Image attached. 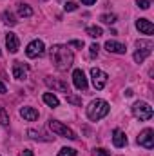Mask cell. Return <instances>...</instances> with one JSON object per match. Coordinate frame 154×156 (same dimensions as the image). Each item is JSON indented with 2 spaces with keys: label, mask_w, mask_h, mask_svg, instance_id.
I'll list each match as a JSON object with an SVG mask.
<instances>
[{
  "label": "cell",
  "mask_w": 154,
  "mask_h": 156,
  "mask_svg": "<svg viewBox=\"0 0 154 156\" xmlns=\"http://www.w3.org/2000/svg\"><path fill=\"white\" fill-rule=\"evenodd\" d=\"M49 56H51V62L53 66L58 69V71H67L73 67V62H75V55L73 51L69 49V45H53L49 49Z\"/></svg>",
  "instance_id": "6da1fadb"
},
{
  "label": "cell",
  "mask_w": 154,
  "mask_h": 156,
  "mask_svg": "<svg viewBox=\"0 0 154 156\" xmlns=\"http://www.w3.org/2000/svg\"><path fill=\"white\" fill-rule=\"evenodd\" d=\"M107 113H109V104L105 100H102V98H96L87 105V116L93 122L102 120L103 116H107Z\"/></svg>",
  "instance_id": "7a4b0ae2"
},
{
  "label": "cell",
  "mask_w": 154,
  "mask_h": 156,
  "mask_svg": "<svg viewBox=\"0 0 154 156\" xmlns=\"http://www.w3.org/2000/svg\"><path fill=\"white\" fill-rule=\"evenodd\" d=\"M154 49V44L151 40H138L136 42V53H134V62L136 64H142L147 56H151Z\"/></svg>",
  "instance_id": "3957f363"
},
{
  "label": "cell",
  "mask_w": 154,
  "mask_h": 156,
  "mask_svg": "<svg viewBox=\"0 0 154 156\" xmlns=\"http://www.w3.org/2000/svg\"><path fill=\"white\" fill-rule=\"evenodd\" d=\"M49 129H51L54 134H58V136H64V138H69V140H76L75 131H71L67 125H64V123L58 122V120H49Z\"/></svg>",
  "instance_id": "277c9868"
},
{
  "label": "cell",
  "mask_w": 154,
  "mask_h": 156,
  "mask_svg": "<svg viewBox=\"0 0 154 156\" xmlns=\"http://www.w3.org/2000/svg\"><path fill=\"white\" fill-rule=\"evenodd\" d=\"M132 115H134V118H138V120H142V122L151 120V118H152V107H151L147 102H136V104L132 105Z\"/></svg>",
  "instance_id": "5b68a950"
},
{
  "label": "cell",
  "mask_w": 154,
  "mask_h": 156,
  "mask_svg": "<svg viewBox=\"0 0 154 156\" xmlns=\"http://www.w3.org/2000/svg\"><path fill=\"white\" fill-rule=\"evenodd\" d=\"M91 78H93V85H94V89L96 91H102L105 85H107V73H103L102 69H98V67H93L91 69Z\"/></svg>",
  "instance_id": "8992f818"
},
{
  "label": "cell",
  "mask_w": 154,
  "mask_h": 156,
  "mask_svg": "<svg viewBox=\"0 0 154 156\" xmlns=\"http://www.w3.org/2000/svg\"><path fill=\"white\" fill-rule=\"evenodd\" d=\"M44 51H45V45H44L42 40H33V42H29L27 47H26V55H27L29 58H38V56L44 55Z\"/></svg>",
  "instance_id": "52a82bcc"
},
{
  "label": "cell",
  "mask_w": 154,
  "mask_h": 156,
  "mask_svg": "<svg viewBox=\"0 0 154 156\" xmlns=\"http://www.w3.org/2000/svg\"><path fill=\"white\" fill-rule=\"evenodd\" d=\"M136 142H138V145H142V147H145V149H152L154 147V131L152 129H143V131L138 134Z\"/></svg>",
  "instance_id": "ba28073f"
},
{
  "label": "cell",
  "mask_w": 154,
  "mask_h": 156,
  "mask_svg": "<svg viewBox=\"0 0 154 156\" xmlns=\"http://www.w3.org/2000/svg\"><path fill=\"white\" fill-rule=\"evenodd\" d=\"M45 83H47V87H51L53 91H58V93H65V94H69V85H67L65 82H62V80H56V78L47 76L45 78Z\"/></svg>",
  "instance_id": "9c48e42d"
},
{
  "label": "cell",
  "mask_w": 154,
  "mask_h": 156,
  "mask_svg": "<svg viewBox=\"0 0 154 156\" xmlns=\"http://www.w3.org/2000/svg\"><path fill=\"white\" fill-rule=\"evenodd\" d=\"M73 83H75V87L78 91H85L87 89V78H85L82 69H75L73 71Z\"/></svg>",
  "instance_id": "30bf717a"
},
{
  "label": "cell",
  "mask_w": 154,
  "mask_h": 156,
  "mask_svg": "<svg viewBox=\"0 0 154 156\" xmlns=\"http://www.w3.org/2000/svg\"><path fill=\"white\" fill-rule=\"evenodd\" d=\"M136 29H138L140 33H143V35H152L154 33L152 22L147 20V18H138V20H136Z\"/></svg>",
  "instance_id": "8fae6325"
},
{
  "label": "cell",
  "mask_w": 154,
  "mask_h": 156,
  "mask_svg": "<svg viewBox=\"0 0 154 156\" xmlns=\"http://www.w3.org/2000/svg\"><path fill=\"white\" fill-rule=\"evenodd\" d=\"M13 78L15 80H26L27 78V67L22 62H13Z\"/></svg>",
  "instance_id": "7c38bea8"
},
{
  "label": "cell",
  "mask_w": 154,
  "mask_h": 156,
  "mask_svg": "<svg viewBox=\"0 0 154 156\" xmlns=\"http://www.w3.org/2000/svg\"><path fill=\"white\" fill-rule=\"evenodd\" d=\"M5 45H7V51L9 53H16L18 47H20V40L15 33H7L5 35Z\"/></svg>",
  "instance_id": "4fadbf2b"
},
{
  "label": "cell",
  "mask_w": 154,
  "mask_h": 156,
  "mask_svg": "<svg viewBox=\"0 0 154 156\" xmlns=\"http://www.w3.org/2000/svg\"><path fill=\"white\" fill-rule=\"evenodd\" d=\"M105 49L109 51V53H114V55H125V45L123 44H120V42H116V40H107L105 42Z\"/></svg>",
  "instance_id": "5bb4252c"
},
{
  "label": "cell",
  "mask_w": 154,
  "mask_h": 156,
  "mask_svg": "<svg viewBox=\"0 0 154 156\" xmlns=\"http://www.w3.org/2000/svg\"><path fill=\"white\" fill-rule=\"evenodd\" d=\"M113 144L116 147H125L127 145V136L121 129H114L113 131Z\"/></svg>",
  "instance_id": "9a60e30c"
},
{
  "label": "cell",
  "mask_w": 154,
  "mask_h": 156,
  "mask_svg": "<svg viewBox=\"0 0 154 156\" xmlns=\"http://www.w3.org/2000/svg\"><path fill=\"white\" fill-rule=\"evenodd\" d=\"M20 116L24 120H27V122H35V120H38V111L35 107H22L20 109Z\"/></svg>",
  "instance_id": "2e32d148"
},
{
  "label": "cell",
  "mask_w": 154,
  "mask_h": 156,
  "mask_svg": "<svg viewBox=\"0 0 154 156\" xmlns=\"http://www.w3.org/2000/svg\"><path fill=\"white\" fill-rule=\"evenodd\" d=\"M16 11H18V15H20L22 18L33 16V9H31L27 4H24V2H18V4H16Z\"/></svg>",
  "instance_id": "e0dca14e"
},
{
  "label": "cell",
  "mask_w": 154,
  "mask_h": 156,
  "mask_svg": "<svg viewBox=\"0 0 154 156\" xmlns=\"http://www.w3.org/2000/svg\"><path fill=\"white\" fill-rule=\"evenodd\" d=\"M42 98H44V102H45L49 107H53V109L60 105V100H58V98H56V94H53V93H45Z\"/></svg>",
  "instance_id": "ac0fdd59"
},
{
  "label": "cell",
  "mask_w": 154,
  "mask_h": 156,
  "mask_svg": "<svg viewBox=\"0 0 154 156\" xmlns=\"http://www.w3.org/2000/svg\"><path fill=\"white\" fill-rule=\"evenodd\" d=\"M2 20H4V24H7V26H15L16 24V18H15V15L11 13V11H4L2 13Z\"/></svg>",
  "instance_id": "d6986e66"
},
{
  "label": "cell",
  "mask_w": 154,
  "mask_h": 156,
  "mask_svg": "<svg viewBox=\"0 0 154 156\" xmlns=\"http://www.w3.org/2000/svg\"><path fill=\"white\" fill-rule=\"evenodd\" d=\"M85 33H87L91 38H98V37H102V35H103L102 27H98V26H91V27H87V29H85Z\"/></svg>",
  "instance_id": "ffe728a7"
},
{
  "label": "cell",
  "mask_w": 154,
  "mask_h": 156,
  "mask_svg": "<svg viewBox=\"0 0 154 156\" xmlns=\"http://www.w3.org/2000/svg\"><path fill=\"white\" fill-rule=\"evenodd\" d=\"M27 134L33 138V140H42V142H47L49 138H45V134L44 133H38V131H35V129H29L27 131Z\"/></svg>",
  "instance_id": "44dd1931"
},
{
  "label": "cell",
  "mask_w": 154,
  "mask_h": 156,
  "mask_svg": "<svg viewBox=\"0 0 154 156\" xmlns=\"http://www.w3.org/2000/svg\"><path fill=\"white\" fill-rule=\"evenodd\" d=\"M58 156H76V149H73V147H64V149H60Z\"/></svg>",
  "instance_id": "7402d4cb"
},
{
  "label": "cell",
  "mask_w": 154,
  "mask_h": 156,
  "mask_svg": "<svg viewBox=\"0 0 154 156\" xmlns=\"http://www.w3.org/2000/svg\"><path fill=\"white\" fill-rule=\"evenodd\" d=\"M9 123V115L5 113V109L0 105V125H7Z\"/></svg>",
  "instance_id": "603a6c76"
},
{
  "label": "cell",
  "mask_w": 154,
  "mask_h": 156,
  "mask_svg": "<svg viewBox=\"0 0 154 156\" xmlns=\"http://www.w3.org/2000/svg\"><path fill=\"white\" fill-rule=\"evenodd\" d=\"M100 20H102L103 24H114L118 18H116V15H102Z\"/></svg>",
  "instance_id": "cb8c5ba5"
},
{
  "label": "cell",
  "mask_w": 154,
  "mask_h": 156,
  "mask_svg": "<svg viewBox=\"0 0 154 156\" xmlns=\"http://www.w3.org/2000/svg\"><path fill=\"white\" fill-rule=\"evenodd\" d=\"M136 4H138V7H142V9H149L151 4H152V0H136Z\"/></svg>",
  "instance_id": "d4e9b609"
},
{
  "label": "cell",
  "mask_w": 154,
  "mask_h": 156,
  "mask_svg": "<svg viewBox=\"0 0 154 156\" xmlns=\"http://www.w3.org/2000/svg\"><path fill=\"white\" fill-rule=\"evenodd\" d=\"M65 98H67V102H69V104H75V105H80V104H82V100L76 98V96H73L71 93H69V94H65Z\"/></svg>",
  "instance_id": "484cf974"
},
{
  "label": "cell",
  "mask_w": 154,
  "mask_h": 156,
  "mask_svg": "<svg viewBox=\"0 0 154 156\" xmlns=\"http://www.w3.org/2000/svg\"><path fill=\"white\" fill-rule=\"evenodd\" d=\"M94 156H111L109 154V151H105V149H94Z\"/></svg>",
  "instance_id": "4316f807"
},
{
  "label": "cell",
  "mask_w": 154,
  "mask_h": 156,
  "mask_svg": "<svg viewBox=\"0 0 154 156\" xmlns=\"http://www.w3.org/2000/svg\"><path fill=\"white\" fill-rule=\"evenodd\" d=\"M64 9H65V11H75V9H76V4H75V2H67V4L64 5Z\"/></svg>",
  "instance_id": "83f0119b"
},
{
  "label": "cell",
  "mask_w": 154,
  "mask_h": 156,
  "mask_svg": "<svg viewBox=\"0 0 154 156\" xmlns=\"http://www.w3.org/2000/svg\"><path fill=\"white\" fill-rule=\"evenodd\" d=\"M89 49H91V56H96V55H98V51H100V47H98V44H93V45H91Z\"/></svg>",
  "instance_id": "f1b7e54d"
},
{
  "label": "cell",
  "mask_w": 154,
  "mask_h": 156,
  "mask_svg": "<svg viewBox=\"0 0 154 156\" xmlns=\"http://www.w3.org/2000/svg\"><path fill=\"white\" fill-rule=\"evenodd\" d=\"M69 44H71V45H75V47H83V42H82V40H71Z\"/></svg>",
  "instance_id": "f546056e"
},
{
  "label": "cell",
  "mask_w": 154,
  "mask_h": 156,
  "mask_svg": "<svg viewBox=\"0 0 154 156\" xmlns=\"http://www.w3.org/2000/svg\"><path fill=\"white\" fill-rule=\"evenodd\" d=\"M5 91H7V87H5V85H4V83H2V82H0V94H4V93H5Z\"/></svg>",
  "instance_id": "4dcf8cb0"
},
{
  "label": "cell",
  "mask_w": 154,
  "mask_h": 156,
  "mask_svg": "<svg viewBox=\"0 0 154 156\" xmlns=\"http://www.w3.org/2000/svg\"><path fill=\"white\" fill-rule=\"evenodd\" d=\"M96 0H82V4H85V5H93Z\"/></svg>",
  "instance_id": "1f68e13d"
},
{
  "label": "cell",
  "mask_w": 154,
  "mask_h": 156,
  "mask_svg": "<svg viewBox=\"0 0 154 156\" xmlns=\"http://www.w3.org/2000/svg\"><path fill=\"white\" fill-rule=\"evenodd\" d=\"M20 156H33V153H31L29 149H26V151H24V153H22Z\"/></svg>",
  "instance_id": "d6a6232c"
},
{
  "label": "cell",
  "mask_w": 154,
  "mask_h": 156,
  "mask_svg": "<svg viewBox=\"0 0 154 156\" xmlns=\"http://www.w3.org/2000/svg\"><path fill=\"white\" fill-rule=\"evenodd\" d=\"M125 96H132V89H127L125 91Z\"/></svg>",
  "instance_id": "836d02e7"
},
{
  "label": "cell",
  "mask_w": 154,
  "mask_h": 156,
  "mask_svg": "<svg viewBox=\"0 0 154 156\" xmlns=\"http://www.w3.org/2000/svg\"><path fill=\"white\" fill-rule=\"evenodd\" d=\"M0 55H2V51H0Z\"/></svg>",
  "instance_id": "e575fe53"
}]
</instances>
